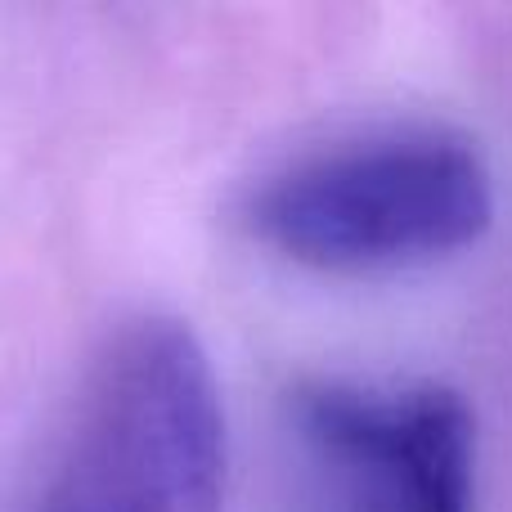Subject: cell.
Listing matches in <instances>:
<instances>
[{
	"label": "cell",
	"mask_w": 512,
	"mask_h": 512,
	"mask_svg": "<svg viewBox=\"0 0 512 512\" xmlns=\"http://www.w3.org/2000/svg\"><path fill=\"white\" fill-rule=\"evenodd\" d=\"M495 221L481 149L427 122H382L288 153L243 189L239 225L319 274H396L459 256Z\"/></svg>",
	"instance_id": "cell-1"
},
{
	"label": "cell",
	"mask_w": 512,
	"mask_h": 512,
	"mask_svg": "<svg viewBox=\"0 0 512 512\" xmlns=\"http://www.w3.org/2000/svg\"><path fill=\"white\" fill-rule=\"evenodd\" d=\"M279 477L283 512H477V418L445 382L301 378Z\"/></svg>",
	"instance_id": "cell-3"
},
{
	"label": "cell",
	"mask_w": 512,
	"mask_h": 512,
	"mask_svg": "<svg viewBox=\"0 0 512 512\" xmlns=\"http://www.w3.org/2000/svg\"><path fill=\"white\" fill-rule=\"evenodd\" d=\"M23 512H225L221 391L185 319L104 337Z\"/></svg>",
	"instance_id": "cell-2"
}]
</instances>
